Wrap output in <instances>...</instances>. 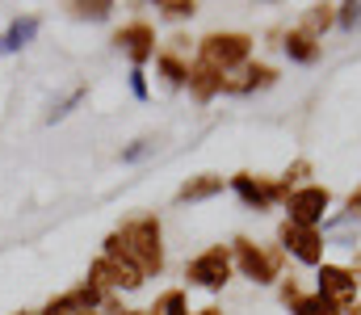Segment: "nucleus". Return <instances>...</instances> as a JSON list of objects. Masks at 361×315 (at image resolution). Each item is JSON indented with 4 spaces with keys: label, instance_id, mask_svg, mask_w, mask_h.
Masks as SVG:
<instances>
[{
    "label": "nucleus",
    "instance_id": "21",
    "mask_svg": "<svg viewBox=\"0 0 361 315\" xmlns=\"http://www.w3.org/2000/svg\"><path fill=\"white\" fill-rule=\"evenodd\" d=\"M160 13H164L169 21H189V17L197 13V4H193V0H164Z\"/></svg>",
    "mask_w": 361,
    "mask_h": 315
},
{
    "label": "nucleus",
    "instance_id": "23",
    "mask_svg": "<svg viewBox=\"0 0 361 315\" xmlns=\"http://www.w3.org/2000/svg\"><path fill=\"white\" fill-rule=\"evenodd\" d=\"M357 21H361V4H353V0L349 4H336V25L341 30H353Z\"/></svg>",
    "mask_w": 361,
    "mask_h": 315
},
{
    "label": "nucleus",
    "instance_id": "10",
    "mask_svg": "<svg viewBox=\"0 0 361 315\" xmlns=\"http://www.w3.org/2000/svg\"><path fill=\"white\" fill-rule=\"evenodd\" d=\"M114 47H118L135 68H143L147 59H156V30H152L147 21H130V25H122V30L114 34Z\"/></svg>",
    "mask_w": 361,
    "mask_h": 315
},
{
    "label": "nucleus",
    "instance_id": "11",
    "mask_svg": "<svg viewBox=\"0 0 361 315\" xmlns=\"http://www.w3.org/2000/svg\"><path fill=\"white\" fill-rule=\"evenodd\" d=\"M273 80H277V72H273L269 63H244V68H235V72H227L223 76V93H231V97H248V93H257V89H269Z\"/></svg>",
    "mask_w": 361,
    "mask_h": 315
},
{
    "label": "nucleus",
    "instance_id": "34",
    "mask_svg": "<svg viewBox=\"0 0 361 315\" xmlns=\"http://www.w3.org/2000/svg\"><path fill=\"white\" fill-rule=\"evenodd\" d=\"M357 269H361V261H357ZM357 269H353V273H357Z\"/></svg>",
    "mask_w": 361,
    "mask_h": 315
},
{
    "label": "nucleus",
    "instance_id": "33",
    "mask_svg": "<svg viewBox=\"0 0 361 315\" xmlns=\"http://www.w3.org/2000/svg\"><path fill=\"white\" fill-rule=\"evenodd\" d=\"M80 315H101V311H80Z\"/></svg>",
    "mask_w": 361,
    "mask_h": 315
},
{
    "label": "nucleus",
    "instance_id": "15",
    "mask_svg": "<svg viewBox=\"0 0 361 315\" xmlns=\"http://www.w3.org/2000/svg\"><path fill=\"white\" fill-rule=\"evenodd\" d=\"M281 47H286V55H290L294 63H315V59H319V38H311L307 30H290V34L281 38Z\"/></svg>",
    "mask_w": 361,
    "mask_h": 315
},
{
    "label": "nucleus",
    "instance_id": "1",
    "mask_svg": "<svg viewBox=\"0 0 361 315\" xmlns=\"http://www.w3.org/2000/svg\"><path fill=\"white\" fill-rule=\"evenodd\" d=\"M101 257H126V261L139 265L143 278H156L164 269V231H160V218L156 214L126 218L118 231L105 235V252Z\"/></svg>",
    "mask_w": 361,
    "mask_h": 315
},
{
    "label": "nucleus",
    "instance_id": "3",
    "mask_svg": "<svg viewBox=\"0 0 361 315\" xmlns=\"http://www.w3.org/2000/svg\"><path fill=\"white\" fill-rule=\"evenodd\" d=\"M231 261H235V269L252 286H269V282H277V273H281V248H265V244H257L248 235H235Z\"/></svg>",
    "mask_w": 361,
    "mask_h": 315
},
{
    "label": "nucleus",
    "instance_id": "9",
    "mask_svg": "<svg viewBox=\"0 0 361 315\" xmlns=\"http://www.w3.org/2000/svg\"><path fill=\"white\" fill-rule=\"evenodd\" d=\"M231 190L240 194V202L248 210H269L273 202H286L290 198L277 177H252V173H235L231 177Z\"/></svg>",
    "mask_w": 361,
    "mask_h": 315
},
{
    "label": "nucleus",
    "instance_id": "25",
    "mask_svg": "<svg viewBox=\"0 0 361 315\" xmlns=\"http://www.w3.org/2000/svg\"><path fill=\"white\" fill-rule=\"evenodd\" d=\"M147 152H152V139H135V143L122 152V160H126V164H135V160H143Z\"/></svg>",
    "mask_w": 361,
    "mask_h": 315
},
{
    "label": "nucleus",
    "instance_id": "4",
    "mask_svg": "<svg viewBox=\"0 0 361 315\" xmlns=\"http://www.w3.org/2000/svg\"><path fill=\"white\" fill-rule=\"evenodd\" d=\"M231 269H235L231 248H227V244H214V248L197 252V257L185 265V278H189V286H202V290H223V286L231 282Z\"/></svg>",
    "mask_w": 361,
    "mask_h": 315
},
{
    "label": "nucleus",
    "instance_id": "16",
    "mask_svg": "<svg viewBox=\"0 0 361 315\" xmlns=\"http://www.w3.org/2000/svg\"><path fill=\"white\" fill-rule=\"evenodd\" d=\"M156 68H160V76H164L169 89H185V80H189V63H185L180 55L160 51V55H156Z\"/></svg>",
    "mask_w": 361,
    "mask_h": 315
},
{
    "label": "nucleus",
    "instance_id": "6",
    "mask_svg": "<svg viewBox=\"0 0 361 315\" xmlns=\"http://www.w3.org/2000/svg\"><path fill=\"white\" fill-rule=\"evenodd\" d=\"M357 273L345 269V265H319V299L332 307V311H353L357 303Z\"/></svg>",
    "mask_w": 361,
    "mask_h": 315
},
{
    "label": "nucleus",
    "instance_id": "7",
    "mask_svg": "<svg viewBox=\"0 0 361 315\" xmlns=\"http://www.w3.org/2000/svg\"><path fill=\"white\" fill-rule=\"evenodd\" d=\"M332 206V194L324 185H302V190H290L286 198V223H298V227H319L324 214Z\"/></svg>",
    "mask_w": 361,
    "mask_h": 315
},
{
    "label": "nucleus",
    "instance_id": "22",
    "mask_svg": "<svg viewBox=\"0 0 361 315\" xmlns=\"http://www.w3.org/2000/svg\"><path fill=\"white\" fill-rule=\"evenodd\" d=\"M109 8H114V4H105V0H92V4H72V13H76V17H89V21H105V17H109Z\"/></svg>",
    "mask_w": 361,
    "mask_h": 315
},
{
    "label": "nucleus",
    "instance_id": "18",
    "mask_svg": "<svg viewBox=\"0 0 361 315\" xmlns=\"http://www.w3.org/2000/svg\"><path fill=\"white\" fill-rule=\"evenodd\" d=\"M147 315H189V303H185L180 290H164V295L147 307Z\"/></svg>",
    "mask_w": 361,
    "mask_h": 315
},
{
    "label": "nucleus",
    "instance_id": "12",
    "mask_svg": "<svg viewBox=\"0 0 361 315\" xmlns=\"http://www.w3.org/2000/svg\"><path fill=\"white\" fill-rule=\"evenodd\" d=\"M185 89L197 97V101H210V97H219L223 93V72H214V68H206V63H189V80H185Z\"/></svg>",
    "mask_w": 361,
    "mask_h": 315
},
{
    "label": "nucleus",
    "instance_id": "24",
    "mask_svg": "<svg viewBox=\"0 0 361 315\" xmlns=\"http://www.w3.org/2000/svg\"><path fill=\"white\" fill-rule=\"evenodd\" d=\"M80 101H85V89H72V93H68L63 101H59L55 109H51V122H59V118H68V113H72V109H76Z\"/></svg>",
    "mask_w": 361,
    "mask_h": 315
},
{
    "label": "nucleus",
    "instance_id": "13",
    "mask_svg": "<svg viewBox=\"0 0 361 315\" xmlns=\"http://www.w3.org/2000/svg\"><path fill=\"white\" fill-rule=\"evenodd\" d=\"M38 17H13L8 21V30L0 34V55H13V51H21V47H30L34 42V34H38Z\"/></svg>",
    "mask_w": 361,
    "mask_h": 315
},
{
    "label": "nucleus",
    "instance_id": "26",
    "mask_svg": "<svg viewBox=\"0 0 361 315\" xmlns=\"http://www.w3.org/2000/svg\"><path fill=\"white\" fill-rule=\"evenodd\" d=\"M130 93L139 101H147V76H143V68H130Z\"/></svg>",
    "mask_w": 361,
    "mask_h": 315
},
{
    "label": "nucleus",
    "instance_id": "17",
    "mask_svg": "<svg viewBox=\"0 0 361 315\" xmlns=\"http://www.w3.org/2000/svg\"><path fill=\"white\" fill-rule=\"evenodd\" d=\"M336 25V4H311V13L302 17V25L298 30H307L311 38H319L324 30H332Z\"/></svg>",
    "mask_w": 361,
    "mask_h": 315
},
{
    "label": "nucleus",
    "instance_id": "31",
    "mask_svg": "<svg viewBox=\"0 0 361 315\" xmlns=\"http://www.w3.org/2000/svg\"><path fill=\"white\" fill-rule=\"evenodd\" d=\"M349 315H361V303H353V311H349Z\"/></svg>",
    "mask_w": 361,
    "mask_h": 315
},
{
    "label": "nucleus",
    "instance_id": "28",
    "mask_svg": "<svg viewBox=\"0 0 361 315\" xmlns=\"http://www.w3.org/2000/svg\"><path fill=\"white\" fill-rule=\"evenodd\" d=\"M345 218H361V185L349 194V202H345Z\"/></svg>",
    "mask_w": 361,
    "mask_h": 315
},
{
    "label": "nucleus",
    "instance_id": "29",
    "mask_svg": "<svg viewBox=\"0 0 361 315\" xmlns=\"http://www.w3.org/2000/svg\"><path fill=\"white\" fill-rule=\"evenodd\" d=\"M189 315H223L219 307H202V311H189Z\"/></svg>",
    "mask_w": 361,
    "mask_h": 315
},
{
    "label": "nucleus",
    "instance_id": "19",
    "mask_svg": "<svg viewBox=\"0 0 361 315\" xmlns=\"http://www.w3.org/2000/svg\"><path fill=\"white\" fill-rule=\"evenodd\" d=\"M307 177H311V160H294L277 181H281V190L290 194V190H302V185H307Z\"/></svg>",
    "mask_w": 361,
    "mask_h": 315
},
{
    "label": "nucleus",
    "instance_id": "32",
    "mask_svg": "<svg viewBox=\"0 0 361 315\" xmlns=\"http://www.w3.org/2000/svg\"><path fill=\"white\" fill-rule=\"evenodd\" d=\"M13 315H38V311H13Z\"/></svg>",
    "mask_w": 361,
    "mask_h": 315
},
{
    "label": "nucleus",
    "instance_id": "20",
    "mask_svg": "<svg viewBox=\"0 0 361 315\" xmlns=\"http://www.w3.org/2000/svg\"><path fill=\"white\" fill-rule=\"evenodd\" d=\"M290 311H294V315H341V311H332V307H328L319 295H302V299H298Z\"/></svg>",
    "mask_w": 361,
    "mask_h": 315
},
{
    "label": "nucleus",
    "instance_id": "2",
    "mask_svg": "<svg viewBox=\"0 0 361 315\" xmlns=\"http://www.w3.org/2000/svg\"><path fill=\"white\" fill-rule=\"evenodd\" d=\"M248 59H252V38L240 34V30H214V34H206L197 42V63H206V68H214L223 76L244 68Z\"/></svg>",
    "mask_w": 361,
    "mask_h": 315
},
{
    "label": "nucleus",
    "instance_id": "30",
    "mask_svg": "<svg viewBox=\"0 0 361 315\" xmlns=\"http://www.w3.org/2000/svg\"><path fill=\"white\" fill-rule=\"evenodd\" d=\"M126 315H147V307H135V311H126Z\"/></svg>",
    "mask_w": 361,
    "mask_h": 315
},
{
    "label": "nucleus",
    "instance_id": "5",
    "mask_svg": "<svg viewBox=\"0 0 361 315\" xmlns=\"http://www.w3.org/2000/svg\"><path fill=\"white\" fill-rule=\"evenodd\" d=\"M89 278L105 290V295H130V290H139L147 278L139 273V265L135 261H126V257H97L92 261V269H89Z\"/></svg>",
    "mask_w": 361,
    "mask_h": 315
},
{
    "label": "nucleus",
    "instance_id": "14",
    "mask_svg": "<svg viewBox=\"0 0 361 315\" xmlns=\"http://www.w3.org/2000/svg\"><path fill=\"white\" fill-rule=\"evenodd\" d=\"M223 185H227V181H223L219 173H197V177H189L177 190V202H206V198L223 194Z\"/></svg>",
    "mask_w": 361,
    "mask_h": 315
},
{
    "label": "nucleus",
    "instance_id": "27",
    "mask_svg": "<svg viewBox=\"0 0 361 315\" xmlns=\"http://www.w3.org/2000/svg\"><path fill=\"white\" fill-rule=\"evenodd\" d=\"M298 299H302V290H298V282H294V278H290V282H281V303H286V307H294Z\"/></svg>",
    "mask_w": 361,
    "mask_h": 315
},
{
    "label": "nucleus",
    "instance_id": "8",
    "mask_svg": "<svg viewBox=\"0 0 361 315\" xmlns=\"http://www.w3.org/2000/svg\"><path fill=\"white\" fill-rule=\"evenodd\" d=\"M277 244H281V252H290L298 265H324V235H319V227L281 223Z\"/></svg>",
    "mask_w": 361,
    "mask_h": 315
}]
</instances>
